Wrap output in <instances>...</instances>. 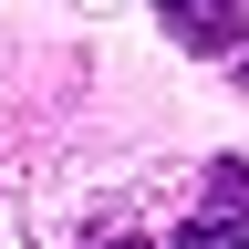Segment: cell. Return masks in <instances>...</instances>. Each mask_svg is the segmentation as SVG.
I'll list each match as a JSON object with an SVG mask.
<instances>
[{
	"instance_id": "3",
	"label": "cell",
	"mask_w": 249,
	"mask_h": 249,
	"mask_svg": "<svg viewBox=\"0 0 249 249\" xmlns=\"http://www.w3.org/2000/svg\"><path fill=\"white\" fill-rule=\"evenodd\" d=\"M93 249H156V239H93Z\"/></svg>"
},
{
	"instance_id": "1",
	"label": "cell",
	"mask_w": 249,
	"mask_h": 249,
	"mask_svg": "<svg viewBox=\"0 0 249 249\" xmlns=\"http://www.w3.org/2000/svg\"><path fill=\"white\" fill-rule=\"evenodd\" d=\"M166 249H249V166H239V156H218L208 197L177 218V239H166Z\"/></svg>"
},
{
	"instance_id": "4",
	"label": "cell",
	"mask_w": 249,
	"mask_h": 249,
	"mask_svg": "<svg viewBox=\"0 0 249 249\" xmlns=\"http://www.w3.org/2000/svg\"><path fill=\"white\" fill-rule=\"evenodd\" d=\"M239 83H249V52H239Z\"/></svg>"
},
{
	"instance_id": "2",
	"label": "cell",
	"mask_w": 249,
	"mask_h": 249,
	"mask_svg": "<svg viewBox=\"0 0 249 249\" xmlns=\"http://www.w3.org/2000/svg\"><path fill=\"white\" fill-rule=\"evenodd\" d=\"M166 11V42L187 52H239L249 42V0H156Z\"/></svg>"
}]
</instances>
